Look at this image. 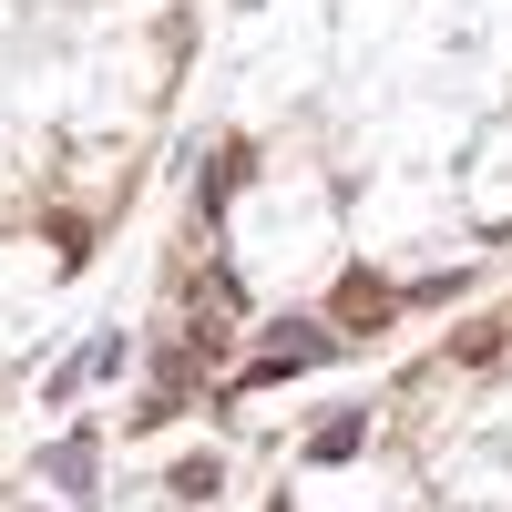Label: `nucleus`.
Listing matches in <instances>:
<instances>
[{"label":"nucleus","mask_w":512,"mask_h":512,"mask_svg":"<svg viewBox=\"0 0 512 512\" xmlns=\"http://www.w3.org/2000/svg\"><path fill=\"white\" fill-rule=\"evenodd\" d=\"M297 359H328V328H277V338H267V359H256L246 379H287Z\"/></svg>","instance_id":"nucleus-1"},{"label":"nucleus","mask_w":512,"mask_h":512,"mask_svg":"<svg viewBox=\"0 0 512 512\" xmlns=\"http://www.w3.org/2000/svg\"><path fill=\"white\" fill-rule=\"evenodd\" d=\"M338 318H349V328L390 318V287H379V277H349V287H338Z\"/></svg>","instance_id":"nucleus-2"}]
</instances>
